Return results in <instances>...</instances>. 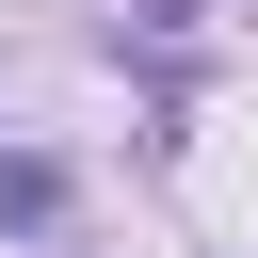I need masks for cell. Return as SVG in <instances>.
<instances>
[{"instance_id":"6da1fadb","label":"cell","mask_w":258,"mask_h":258,"mask_svg":"<svg viewBox=\"0 0 258 258\" xmlns=\"http://www.w3.org/2000/svg\"><path fill=\"white\" fill-rule=\"evenodd\" d=\"M0 226H64V161L48 145H0Z\"/></svg>"},{"instance_id":"7a4b0ae2","label":"cell","mask_w":258,"mask_h":258,"mask_svg":"<svg viewBox=\"0 0 258 258\" xmlns=\"http://www.w3.org/2000/svg\"><path fill=\"white\" fill-rule=\"evenodd\" d=\"M129 16H145V32H194V0H129Z\"/></svg>"}]
</instances>
